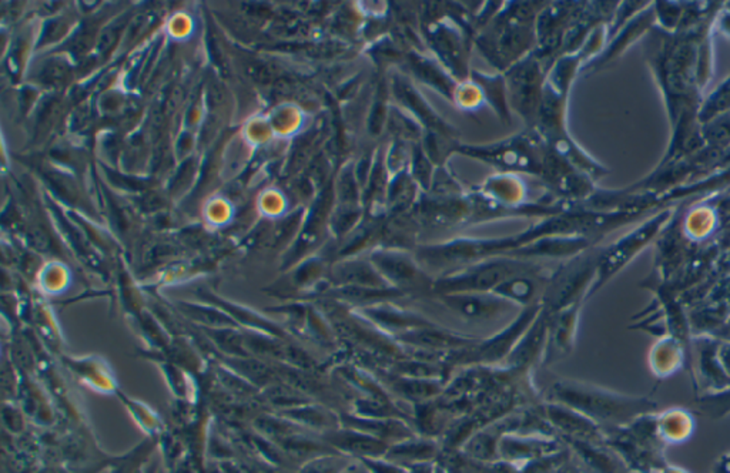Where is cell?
I'll list each match as a JSON object with an SVG mask.
<instances>
[{
    "label": "cell",
    "instance_id": "obj_1",
    "mask_svg": "<svg viewBox=\"0 0 730 473\" xmlns=\"http://www.w3.org/2000/svg\"><path fill=\"white\" fill-rule=\"evenodd\" d=\"M343 445L349 449V451L356 452V454H365V455H371V454H380L384 446L376 442L374 439H369V438H364V436H358V435H354V436H348V438H344L343 439Z\"/></svg>",
    "mask_w": 730,
    "mask_h": 473
},
{
    "label": "cell",
    "instance_id": "obj_2",
    "mask_svg": "<svg viewBox=\"0 0 730 473\" xmlns=\"http://www.w3.org/2000/svg\"><path fill=\"white\" fill-rule=\"evenodd\" d=\"M552 419L559 425V427L567 429L568 432L579 434V435L590 432V427H587L586 423H583L581 419H576L574 416L565 415L563 412H558V411L552 412Z\"/></svg>",
    "mask_w": 730,
    "mask_h": 473
},
{
    "label": "cell",
    "instance_id": "obj_3",
    "mask_svg": "<svg viewBox=\"0 0 730 473\" xmlns=\"http://www.w3.org/2000/svg\"><path fill=\"white\" fill-rule=\"evenodd\" d=\"M493 452V442L488 436H478L473 442V454L478 458L486 459Z\"/></svg>",
    "mask_w": 730,
    "mask_h": 473
}]
</instances>
